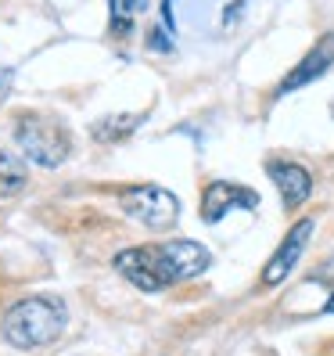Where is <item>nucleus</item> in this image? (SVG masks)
<instances>
[{
    "instance_id": "6e6552de",
    "label": "nucleus",
    "mask_w": 334,
    "mask_h": 356,
    "mask_svg": "<svg viewBox=\"0 0 334 356\" xmlns=\"http://www.w3.org/2000/svg\"><path fill=\"white\" fill-rule=\"evenodd\" d=\"M334 65V33H327V36H320L317 40V47H312L295 69H291L284 79H281V87H277V97H284V94H291V90H299V87H306V83H312L317 76H324L327 69Z\"/></svg>"
},
{
    "instance_id": "2eb2a0df",
    "label": "nucleus",
    "mask_w": 334,
    "mask_h": 356,
    "mask_svg": "<svg viewBox=\"0 0 334 356\" xmlns=\"http://www.w3.org/2000/svg\"><path fill=\"white\" fill-rule=\"evenodd\" d=\"M331 356H334V342H331Z\"/></svg>"
},
{
    "instance_id": "f257e3e1",
    "label": "nucleus",
    "mask_w": 334,
    "mask_h": 356,
    "mask_svg": "<svg viewBox=\"0 0 334 356\" xmlns=\"http://www.w3.org/2000/svg\"><path fill=\"white\" fill-rule=\"evenodd\" d=\"M61 331H65V306L47 296L15 302L4 317V339L18 349L51 346V342H58Z\"/></svg>"
},
{
    "instance_id": "9b49d317",
    "label": "nucleus",
    "mask_w": 334,
    "mask_h": 356,
    "mask_svg": "<svg viewBox=\"0 0 334 356\" xmlns=\"http://www.w3.org/2000/svg\"><path fill=\"white\" fill-rule=\"evenodd\" d=\"M241 8H244L241 0H234V4H226V15H223V26H231L234 18H241Z\"/></svg>"
},
{
    "instance_id": "7ed1b4c3",
    "label": "nucleus",
    "mask_w": 334,
    "mask_h": 356,
    "mask_svg": "<svg viewBox=\"0 0 334 356\" xmlns=\"http://www.w3.org/2000/svg\"><path fill=\"white\" fill-rule=\"evenodd\" d=\"M15 140H18V148H22V155L29 162L47 165V170L61 165V162L69 159V152H72V140H69L65 127H58L54 119H40V115L18 119Z\"/></svg>"
},
{
    "instance_id": "4468645a",
    "label": "nucleus",
    "mask_w": 334,
    "mask_h": 356,
    "mask_svg": "<svg viewBox=\"0 0 334 356\" xmlns=\"http://www.w3.org/2000/svg\"><path fill=\"white\" fill-rule=\"evenodd\" d=\"M324 309H327V313H334V296H331V299L324 302Z\"/></svg>"
},
{
    "instance_id": "f03ea898",
    "label": "nucleus",
    "mask_w": 334,
    "mask_h": 356,
    "mask_svg": "<svg viewBox=\"0 0 334 356\" xmlns=\"http://www.w3.org/2000/svg\"><path fill=\"white\" fill-rule=\"evenodd\" d=\"M144 259L155 270L162 288L191 281V277L205 274V270L212 266V252L198 241H187V238H173V241H162V245H144Z\"/></svg>"
},
{
    "instance_id": "ddd939ff",
    "label": "nucleus",
    "mask_w": 334,
    "mask_h": 356,
    "mask_svg": "<svg viewBox=\"0 0 334 356\" xmlns=\"http://www.w3.org/2000/svg\"><path fill=\"white\" fill-rule=\"evenodd\" d=\"M8 87H11V76L0 72V104H4V97H8Z\"/></svg>"
},
{
    "instance_id": "423d86ee",
    "label": "nucleus",
    "mask_w": 334,
    "mask_h": 356,
    "mask_svg": "<svg viewBox=\"0 0 334 356\" xmlns=\"http://www.w3.org/2000/svg\"><path fill=\"white\" fill-rule=\"evenodd\" d=\"M256 205H259L256 191H248L241 184H231V180H212L201 191V220L219 223L231 209H256Z\"/></svg>"
},
{
    "instance_id": "f8f14e48",
    "label": "nucleus",
    "mask_w": 334,
    "mask_h": 356,
    "mask_svg": "<svg viewBox=\"0 0 334 356\" xmlns=\"http://www.w3.org/2000/svg\"><path fill=\"white\" fill-rule=\"evenodd\" d=\"M162 36H165L162 29H151V47L155 51H169V40H162Z\"/></svg>"
},
{
    "instance_id": "0eeeda50",
    "label": "nucleus",
    "mask_w": 334,
    "mask_h": 356,
    "mask_svg": "<svg viewBox=\"0 0 334 356\" xmlns=\"http://www.w3.org/2000/svg\"><path fill=\"white\" fill-rule=\"evenodd\" d=\"M266 173H269V180H274L284 209H299L312 195V173L306 170V165H299V162H291V159H269L266 162Z\"/></svg>"
},
{
    "instance_id": "39448f33",
    "label": "nucleus",
    "mask_w": 334,
    "mask_h": 356,
    "mask_svg": "<svg viewBox=\"0 0 334 356\" xmlns=\"http://www.w3.org/2000/svg\"><path fill=\"white\" fill-rule=\"evenodd\" d=\"M312 230H317V223L306 216V220H299V223L284 234L281 248L269 256V263H266V270H262V284H266V288H277V284L291 274V270H295V263L302 259L306 245H309V238H312Z\"/></svg>"
},
{
    "instance_id": "9d476101",
    "label": "nucleus",
    "mask_w": 334,
    "mask_h": 356,
    "mask_svg": "<svg viewBox=\"0 0 334 356\" xmlns=\"http://www.w3.org/2000/svg\"><path fill=\"white\" fill-rule=\"evenodd\" d=\"M26 184H29L26 162L18 159V155H11V152H0V198L22 195V191H26Z\"/></svg>"
},
{
    "instance_id": "20e7f679",
    "label": "nucleus",
    "mask_w": 334,
    "mask_h": 356,
    "mask_svg": "<svg viewBox=\"0 0 334 356\" xmlns=\"http://www.w3.org/2000/svg\"><path fill=\"white\" fill-rule=\"evenodd\" d=\"M119 205L130 220L151 227V230H169L180 220V198L165 191L158 184H133L119 191Z\"/></svg>"
},
{
    "instance_id": "1a4fd4ad",
    "label": "nucleus",
    "mask_w": 334,
    "mask_h": 356,
    "mask_svg": "<svg viewBox=\"0 0 334 356\" xmlns=\"http://www.w3.org/2000/svg\"><path fill=\"white\" fill-rule=\"evenodd\" d=\"M140 119H144V115H137V112L104 115V119H97L94 127H90V134H94L97 144H115V140H126V137L140 127Z\"/></svg>"
}]
</instances>
